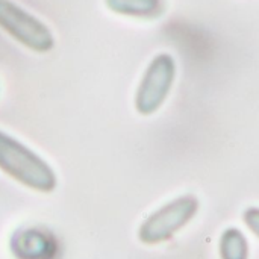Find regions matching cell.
Segmentation results:
<instances>
[{
    "instance_id": "cell-1",
    "label": "cell",
    "mask_w": 259,
    "mask_h": 259,
    "mask_svg": "<svg viewBox=\"0 0 259 259\" xmlns=\"http://www.w3.org/2000/svg\"><path fill=\"white\" fill-rule=\"evenodd\" d=\"M0 170L20 185L36 193L49 194L58 187L53 167L39 153L2 129Z\"/></svg>"
},
{
    "instance_id": "cell-2",
    "label": "cell",
    "mask_w": 259,
    "mask_h": 259,
    "mask_svg": "<svg viewBox=\"0 0 259 259\" xmlns=\"http://www.w3.org/2000/svg\"><path fill=\"white\" fill-rule=\"evenodd\" d=\"M199 209L200 202L194 194L178 196L143 220L137 234L138 240L146 246H158L170 241L193 222Z\"/></svg>"
},
{
    "instance_id": "cell-3",
    "label": "cell",
    "mask_w": 259,
    "mask_h": 259,
    "mask_svg": "<svg viewBox=\"0 0 259 259\" xmlns=\"http://www.w3.org/2000/svg\"><path fill=\"white\" fill-rule=\"evenodd\" d=\"M176 73V61L170 53L162 52L152 58L134 96V106L140 115H153L164 106L173 90Z\"/></svg>"
},
{
    "instance_id": "cell-4",
    "label": "cell",
    "mask_w": 259,
    "mask_h": 259,
    "mask_svg": "<svg viewBox=\"0 0 259 259\" xmlns=\"http://www.w3.org/2000/svg\"><path fill=\"white\" fill-rule=\"evenodd\" d=\"M0 29L30 52L47 53L55 47L50 27L12 0H0Z\"/></svg>"
},
{
    "instance_id": "cell-5",
    "label": "cell",
    "mask_w": 259,
    "mask_h": 259,
    "mask_svg": "<svg viewBox=\"0 0 259 259\" xmlns=\"http://www.w3.org/2000/svg\"><path fill=\"white\" fill-rule=\"evenodd\" d=\"M9 250L15 259H55L59 252L56 237L39 226L17 229L9 238Z\"/></svg>"
},
{
    "instance_id": "cell-6",
    "label": "cell",
    "mask_w": 259,
    "mask_h": 259,
    "mask_svg": "<svg viewBox=\"0 0 259 259\" xmlns=\"http://www.w3.org/2000/svg\"><path fill=\"white\" fill-rule=\"evenodd\" d=\"M103 3L112 14L140 20L159 18L165 11V0H103Z\"/></svg>"
},
{
    "instance_id": "cell-7",
    "label": "cell",
    "mask_w": 259,
    "mask_h": 259,
    "mask_svg": "<svg viewBox=\"0 0 259 259\" xmlns=\"http://www.w3.org/2000/svg\"><path fill=\"white\" fill-rule=\"evenodd\" d=\"M220 259H249L250 247L246 235L238 228H228L223 231L219 241Z\"/></svg>"
},
{
    "instance_id": "cell-8",
    "label": "cell",
    "mask_w": 259,
    "mask_h": 259,
    "mask_svg": "<svg viewBox=\"0 0 259 259\" xmlns=\"http://www.w3.org/2000/svg\"><path fill=\"white\" fill-rule=\"evenodd\" d=\"M243 222L247 229L259 240V206H249L243 212Z\"/></svg>"
}]
</instances>
